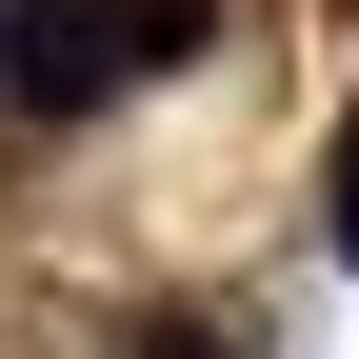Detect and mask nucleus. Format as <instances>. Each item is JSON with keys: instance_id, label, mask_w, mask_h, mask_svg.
Masks as SVG:
<instances>
[{"instance_id": "nucleus-1", "label": "nucleus", "mask_w": 359, "mask_h": 359, "mask_svg": "<svg viewBox=\"0 0 359 359\" xmlns=\"http://www.w3.org/2000/svg\"><path fill=\"white\" fill-rule=\"evenodd\" d=\"M200 20H219V0H20V20H0V100L160 80V60H200Z\"/></svg>"}, {"instance_id": "nucleus-2", "label": "nucleus", "mask_w": 359, "mask_h": 359, "mask_svg": "<svg viewBox=\"0 0 359 359\" xmlns=\"http://www.w3.org/2000/svg\"><path fill=\"white\" fill-rule=\"evenodd\" d=\"M140 359H240V339H219V320H180V339H140Z\"/></svg>"}, {"instance_id": "nucleus-3", "label": "nucleus", "mask_w": 359, "mask_h": 359, "mask_svg": "<svg viewBox=\"0 0 359 359\" xmlns=\"http://www.w3.org/2000/svg\"><path fill=\"white\" fill-rule=\"evenodd\" d=\"M339 259H359V160H339Z\"/></svg>"}]
</instances>
